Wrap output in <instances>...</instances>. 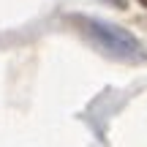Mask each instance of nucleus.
I'll return each instance as SVG.
<instances>
[{
    "label": "nucleus",
    "mask_w": 147,
    "mask_h": 147,
    "mask_svg": "<svg viewBox=\"0 0 147 147\" xmlns=\"http://www.w3.org/2000/svg\"><path fill=\"white\" fill-rule=\"evenodd\" d=\"M76 25L82 27L104 52L115 55V57H136L139 55V41L128 30H123V27L109 25V22H104V19H90V16H79Z\"/></svg>",
    "instance_id": "obj_1"
},
{
    "label": "nucleus",
    "mask_w": 147,
    "mask_h": 147,
    "mask_svg": "<svg viewBox=\"0 0 147 147\" xmlns=\"http://www.w3.org/2000/svg\"><path fill=\"white\" fill-rule=\"evenodd\" d=\"M106 3H112V5H123V0H106Z\"/></svg>",
    "instance_id": "obj_2"
},
{
    "label": "nucleus",
    "mask_w": 147,
    "mask_h": 147,
    "mask_svg": "<svg viewBox=\"0 0 147 147\" xmlns=\"http://www.w3.org/2000/svg\"><path fill=\"white\" fill-rule=\"evenodd\" d=\"M139 3H142V5H144V8H147V0H139Z\"/></svg>",
    "instance_id": "obj_3"
}]
</instances>
